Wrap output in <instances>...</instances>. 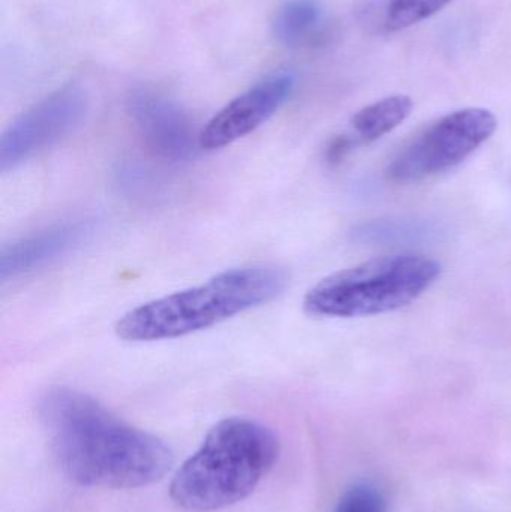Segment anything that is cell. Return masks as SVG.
I'll return each instance as SVG.
<instances>
[{
    "label": "cell",
    "mask_w": 511,
    "mask_h": 512,
    "mask_svg": "<svg viewBox=\"0 0 511 512\" xmlns=\"http://www.w3.org/2000/svg\"><path fill=\"white\" fill-rule=\"evenodd\" d=\"M51 450L66 477L80 486L140 489L173 465L170 448L71 388H51L39 403Z\"/></svg>",
    "instance_id": "6da1fadb"
},
{
    "label": "cell",
    "mask_w": 511,
    "mask_h": 512,
    "mask_svg": "<svg viewBox=\"0 0 511 512\" xmlns=\"http://www.w3.org/2000/svg\"><path fill=\"white\" fill-rule=\"evenodd\" d=\"M287 274L272 265L233 268L204 282L126 312L116 333L126 342L176 339L221 324L275 300Z\"/></svg>",
    "instance_id": "7a4b0ae2"
},
{
    "label": "cell",
    "mask_w": 511,
    "mask_h": 512,
    "mask_svg": "<svg viewBox=\"0 0 511 512\" xmlns=\"http://www.w3.org/2000/svg\"><path fill=\"white\" fill-rule=\"evenodd\" d=\"M278 456V438L263 424L246 418L219 421L177 472L171 499L183 510H224L248 498Z\"/></svg>",
    "instance_id": "3957f363"
},
{
    "label": "cell",
    "mask_w": 511,
    "mask_h": 512,
    "mask_svg": "<svg viewBox=\"0 0 511 512\" xmlns=\"http://www.w3.org/2000/svg\"><path fill=\"white\" fill-rule=\"evenodd\" d=\"M440 274V262L429 256H381L330 274L306 294L303 307L321 318L381 315L416 301Z\"/></svg>",
    "instance_id": "277c9868"
},
{
    "label": "cell",
    "mask_w": 511,
    "mask_h": 512,
    "mask_svg": "<svg viewBox=\"0 0 511 512\" xmlns=\"http://www.w3.org/2000/svg\"><path fill=\"white\" fill-rule=\"evenodd\" d=\"M497 119L485 108L447 114L416 135L387 168L396 183H416L446 173L470 158L494 135Z\"/></svg>",
    "instance_id": "5b68a950"
},
{
    "label": "cell",
    "mask_w": 511,
    "mask_h": 512,
    "mask_svg": "<svg viewBox=\"0 0 511 512\" xmlns=\"http://www.w3.org/2000/svg\"><path fill=\"white\" fill-rule=\"evenodd\" d=\"M86 111V93L69 86L21 114L0 138V171L18 167L71 134Z\"/></svg>",
    "instance_id": "8992f818"
},
{
    "label": "cell",
    "mask_w": 511,
    "mask_h": 512,
    "mask_svg": "<svg viewBox=\"0 0 511 512\" xmlns=\"http://www.w3.org/2000/svg\"><path fill=\"white\" fill-rule=\"evenodd\" d=\"M291 74L270 75L225 105L200 132V149L218 150L236 143L266 123L293 92Z\"/></svg>",
    "instance_id": "52a82bcc"
},
{
    "label": "cell",
    "mask_w": 511,
    "mask_h": 512,
    "mask_svg": "<svg viewBox=\"0 0 511 512\" xmlns=\"http://www.w3.org/2000/svg\"><path fill=\"white\" fill-rule=\"evenodd\" d=\"M96 228V219H72L5 246L0 252V279L33 273L72 254L92 239Z\"/></svg>",
    "instance_id": "ba28073f"
},
{
    "label": "cell",
    "mask_w": 511,
    "mask_h": 512,
    "mask_svg": "<svg viewBox=\"0 0 511 512\" xmlns=\"http://www.w3.org/2000/svg\"><path fill=\"white\" fill-rule=\"evenodd\" d=\"M129 114L141 137L158 155L171 161H185L200 147L188 116L173 102L153 93H134Z\"/></svg>",
    "instance_id": "9c48e42d"
},
{
    "label": "cell",
    "mask_w": 511,
    "mask_h": 512,
    "mask_svg": "<svg viewBox=\"0 0 511 512\" xmlns=\"http://www.w3.org/2000/svg\"><path fill=\"white\" fill-rule=\"evenodd\" d=\"M413 108V101L405 95L380 99L354 114V131L362 140H378L405 122Z\"/></svg>",
    "instance_id": "30bf717a"
},
{
    "label": "cell",
    "mask_w": 511,
    "mask_h": 512,
    "mask_svg": "<svg viewBox=\"0 0 511 512\" xmlns=\"http://www.w3.org/2000/svg\"><path fill=\"white\" fill-rule=\"evenodd\" d=\"M323 21L317 0H288L276 12L273 33L281 44L296 47L311 38Z\"/></svg>",
    "instance_id": "8fae6325"
},
{
    "label": "cell",
    "mask_w": 511,
    "mask_h": 512,
    "mask_svg": "<svg viewBox=\"0 0 511 512\" xmlns=\"http://www.w3.org/2000/svg\"><path fill=\"white\" fill-rule=\"evenodd\" d=\"M452 0H386L384 26L402 30L440 12Z\"/></svg>",
    "instance_id": "7c38bea8"
},
{
    "label": "cell",
    "mask_w": 511,
    "mask_h": 512,
    "mask_svg": "<svg viewBox=\"0 0 511 512\" xmlns=\"http://www.w3.org/2000/svg\"><path fill=\"white\" fill-rule=\"evenodd\" d=\"M335 512H386V501L375 487L359 484L342 496Z\"/></svg>",
    "instance_id": "4fadbf2b"
}]
</instances>
